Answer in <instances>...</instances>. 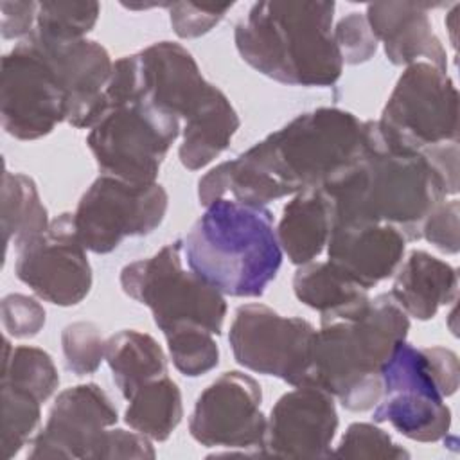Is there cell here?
<instances>
[{"instance_id": "1", "label": "cell", "mask_w": 460, "mask_h": 460, "mask_svg": "<svg viewBox=\"0 0 460 460\" xmlns=\"http://www.w3.org/2000/svg\"><path fill=\"white\" fill-rule=\"evenodd\" d=\"M363 147V120L341 108L296 115L280 129L212 167L198 181L203 207L225 198L266 207L300 190L323 187Z\"/></svg>"}, {"instance_id": "2", "label": "cell", "mask_w": 460, "mask_h": 460, "mask_svg": "<svg viewBox=\"0 0 460 460\" xmlns=\"http://www.w3.org/2000/svg\"><path fill=\"white\" fill-rule=\"evenodd\" d=\"M320 189L331 199L332 223H385L406 241H419L426 216L451 196L428 153L392 142L377 120H363L359 155Z\"/></svg>"}, {"instance_id": "3", "label": "cell", "mask_w": 460, "mask_h": 460, "mask_svg": "<svg viewBox=\"0 0 460 460\" xmlns=\"http://www.w3.org/2000/svg\"><path fill=\"white\" fill-rule=\"evenodd\" d=\"M334 2H257L237 22L239 56L262 75L291 86H332L343 61L332 36Z\"/></svg>"}, {"instance_id": "4", "label": "cell", "mask_w": 460, "mask_h": 460, "mask_svg": "<svg viewBox=\"0 0 460 460\" xmlns=\"http://www.w3.org/2000/svg\"><path fill=\"white\" fill-rule=\"evenodd\" d=\"M408 331L410 316L390 291L356 314L320 320L305 385L329 392L350 411L372 410L383 397L381 370Z\"/></svg>"}, {"instance_id": "5", "label": "cell", "mask_w": 460, "mask_h": 460, "mask_svg": "<svg viewBox=\"0 0 460 460\" xmlns=\"http://www.w3.org/2000/svg\"><path fill=\"white\" fill-rule=\"evenodd\" d=\"M181 241L189 270L230 296H262L282 264L273 214L228 198L207 205Z\"/></svg>"}, {"instance_id": "6", "label": "cell", "mask_w": 460, "mask_h": 460, "mask_svg": "<svg viewBox=\"0 0 460 460\" xmlns=\"http://www.w3.org/2000/svg\"><path fill=\"white\" fill-rule=\"evenodd\" d=\"M183 241H172L155 255L133 261L120 271L122 291L151 309L156 327L165 334L183 323H198L221 334L226 302L214 286L183 268Z\"/></svg>"}, {"instance_id": "7", "label": "cell", "mask_w": 460, "mask_h": 460, "mask_svg": "<svg viewBox=\"0 0 460 460\" xmlns=\"http://www.w3.org/2000/svg\"><path fill=\"white\" fill-rule=\"evenodd\" d=\"M180 131L178 117L140 95L110 108L90 128L86 146L101 174L155 183Z\"/></svg>"}, {"instance_id": "8", "label": "cell", "mask_w": 460, "mask_h": 460, "mask_svg": "<svg viewBox=\"0 0 460 460\" xmlns=\"http://www.w3.org/2000/svg\"><path fill=\"white\" fill-rule=\"evenodd\" d=\"M377 126L386 138L408 149L458 142V90L453 79L426 61L408 65L388 95Z\"/></svg>"}, {"instance_id": "9", "label": "cell", "mask_w": 460, "mask_h": 460, "mask_svg": "<svg viewBox=\"0 0 460 460\" xmlns=\"http://www.w3.org/2000/svg\"><path fill=\"white\" fill-rule=\"evenodd\" d=\"M167 207V190L156 181L131 183L101 174L81 196L74 210V225L86 250L110 253L126 237L147 235L156 230Z\"/></svg>"}, {"instance_id": "10", "label": "cell", "mask_w": 460, "mask_h": 460, "mask_svg": "<svg viewBox=\"0 0 460 460\" xmlns=\"http://www.w3.org/2000/svg\"><path fill=\"white\" fill-rule=\"evenodd\" d=\"M383 397L374 406V422H388L402 437L437 442L451 429V410L440 394L424 349L408 341L395 347L381 370Z\"/></svg>"}, {"instance_id": "11", "label": "cell", "mask_w": 460, "mask_h": 460, "mask_svg": "<svg viewBox=\"0 0 460 460\" xmlns=\"http://www.w3.org/2000/svg\"><path fill=\"white\" fill-rule=\"evenodd\" d=\"M314 334L305 318L282 316L264 304H244L234 314L228 341L244 368L300 386L307 383Z\"/></svg>"}, {"instance_id": "12", "label": "cell", "mask_w": 460, "mask_h": 460, "mask_svg": "<svg viewBox=\"0 0 460 460\" xmlns=\"http://www.w3.org/2000/svg\"><path fill=\"white\" fill-rule=\"evenodd\" d=\"M66 93L32 36L18 41L2 59L0 117L5 133L38 140L66 122Z\"/></svg>"}, {"instance_id": "13", "label": "cell", "mask_w": 460, "mask_h": 460, "mask_svg": "<svg viewBox=\"0 0 460 460\" xmlns=\"http://www.w3.org/2000/svg\"><path fill=\"white\" fill-rule=\"evenodd\" d=\"M14 273L34 295L54 305L70 307L86 298L93 277L74 212L56 216L41 235L16 250Z\"/></svg>"}, {"instance_id": "14", "label": "cell", "mask_w": 460, "mask_h": 460, "mask_svg": "<svg viewBox=\"0 0 460 460\" xmlns=\"http://www.w3.org/2000/svg\"><path fill=\"white\" fill-rule=\"evenodd\" d=\"M261 402L262 390L255 377L239 370L223 372L198 395L189 419L190 437L205 447L262 453L268 419Z\"/></svg>"}, {"instance_id": "15", "label": "cell", "mask_w": 460, "mask_h": 460, "mask_svg": "<svg viewBox=\"0 0 460 460\" xmlns=\"http://www.w3.org/2000/svg\"><path fill=\"white\" fill-rule=\"evenodd\" d=\"M117 420V410L99 385L84 383L70 386L56 397L49 419L34 437L27 456L32 460H101L108 429Z\"/></svg>"}, {"instance_id": "16", "label": "cell", "mask_w": 460, "mask_h": 460, "mask_svg": "<svg viewBox=\"0 0 460 460\" xmlns=\"http://www.w3.org/2000/svg\"><path fill=\"white\" fill-rule=\"evenodd\" d=\"M336 429L334 397L314 385H300L286 392L271 408L261 455L323 458L332 455Z\"/></svg>"}, {"instance_id": "17", "label": "cell", "mask_w": 460, "mask_h": 460, "mask_svg": "<svg viewBox=\"0 0 460 460\" xmlns=\"http://www.w3.org/2000/svg\"><path fill=\"white\" fill-rule=\"evenodd\" d=\"M66 93V122L77 129H90L101 117L102 95L108 86L113 59L97 41L81 40H50L36 32L31 34Z\"/></svg>"}, {"instance_id": "18", "label": "cell", "mask_w": 460, "mask_h": 460, "mask_svg": "<svg viewBox=\"0 0 460 460\" xmlns=\"http://www.w3.org/2000/svg\"><path fill=\"white\" fill-rule=\"evenodd\" d=\"M140 95L180 120L190 119L212 95L192 54L176 41H156L137 52Z\"/></svg>"}, {"instance_id": "19", "label": "cell", "mask_w": 460, "mask_h": 460, "mask_svg": "<svg viewBox=\"0 0 460 460\" xmlns=\"http://www.w3.org/2000/svg\"><path fill=\"white\" fill-rule=\"evenodd\" d=\"M406 243L392 225L334 221L325 246L327 261L368 291L397 271Z\"/></svg>"}, {"instance_id": "20", "label": "cell", "mask_w": 460, "mask_h": 460, "mask_svg": "<svg viewBox=\"0 0 460 460\" xmlns=\"http://www.w3.org/2000/svg\"><path fill=\"white\" fill-rule=\"evenodd\" d=\"M440 4L429 2H374L367 5V22L385 47L392 65H411L420 61L447 72V52L433 31L429 11Z\"/></svg>"}, {"instance_id": "21", "label": "cell", "mask_w": 460, "mask_h": 460, "mask_svg": "<svg viewBox=\"0 0 460 460\" xmlns=\"http://www.w3.org/2000/svg\"><path fill=\"white\" fill-rule=\"evenodd\" d=\"M394 275L390 295L408 316L431 320L442 305L456 300V270L424 250L410 252Z\"/></svg>"}, {"instance_id": "22", "label": "cell", "mask_w": 460, "mask_h": 460, "mask_svg": "<svg viewBox=\"0 0 460 460\" xmlns=\"http://www.w3.org/2000/svg\"><path fill=\"white\" fill-rule=\"evenodd\" d=\"M332 228V205L320 187L293 194L282 208L277 239L282 253L296 264L314 261L327 246Z\"/></svg>"}, {"instance_id": "23", "label": "cell", "mask_w": 460, "mask_h": 460, "mask_svg": "<svg viewBox=\"0 0 460 460\" xmlns=\"http://www.w3.org/2000/svg\"><path fill=\"white\" fill-rule=\"evenodd\" d=\"M239 115L230 99L216 86L208 101L183 122L180 162L189 171H199L214 162L239 129Z\"/></svg>"}, {"instance_id": "24", "label": "cell", "mask_w": 460, "mask_h": 460, "mask_svg": "<svg viewBox=\"0 0 460 460\" xmlns=\"http://www.w3.org/2000/svg\"><path fill=\"white\" fill-rule=\"evenodd\" d=\"M293 291L302 304L320 313V320L356 314L370 300L365 288L329 261H311L298 266Z\"/></svg>"}, {"instance_id": "25", "label": "cell", "mask_w": 460, "mask_h": 460, "mask_svg": "<svg viewBox=\"0 0 460 460\" xmlns=\"http://www.w3.org/2000/svg\"><path fill=\"white\" fill-rule=\"evenodd\" d=\"M104 359L117 388L126 399L144 383L167 374L164 349L151 334L137 329H124L108 336Z\"/></svg>"}, {"instance_id": "26", "label": "cell", "mask_w": 460, "mask_h": 460, "mask_svg": "<svg viewBox=\"0 0 460 460\" xmlns=\"http://www.w3.org/2000/svg\"><path fill=\"white\" fill-rule=\"evenodd\" d=\"M2 234L5 252L14 250L41 235L49 225V212L43 205L34 180L23 172L4 171L2 176Z\"/></svg>"}, {"instance_id": "27", "label": "cell", "mask_w": 460, "mask_h": 460, "mask_svg": "<svg viewBox=\"0 0 460 460\" xmlns=\"http://www.w3.org/2000/svg\"><path fill=\"white\" fill-rule=\"evenodd\" d=\"M128 401L126 424L156 442L167 440L183 417L181 392L167 374L144 383Z\"/></svg>"}, {"instance_id": "28", "label": "cell", "mask_w": 460, "mask_h": 460, "mask_svg": "<svg viewBox=\"0 0 460 460\" xmlns=\"http://www.w3.org/2000/svg\"><path fill=\"white\" fill-rule=\"evenodd\" d=\"M2 383L23 388L45 402L59 385L58 368L50 354L40 347H13L4 340Z\"/></svg>"}, {"instance_id": "29", "label": "cell", "mask_w": 460, "mask_h": 460, "mask_svg": "<svg viewBox=\"0 0 460 460\" xmlns=\"http://www.w3.org/2000/svg\"><path fill=\"white\" fill-rule=\"evenodd\" d=\"M41 417V401L31 392L2 383V456L11 460L36 431Z\"/></svg>"}, {"instance_id": "30", "label": "cell", "mask_w": 460, "mask_h": 460, "mask_svg": "<svg viewBox=\"0 0 460 460\" xmlns=\"http://www.w3.org/2000/svg\"><path fill=\"white\" fill-rule=\"evenodd\" d=\"M169 354L178 372L198 377L219 363V347L214 332L198 323H183L165 332Z\"/></svg>"}, {"instance_id": "31", "label": "cell", "mask_w": 460, "mask_h": 460, "mask_svg": "<svg viewBox=\"0 0 460 460\" xmlns=\"http://www.w3.org/2000/svg\"><path fill=\"white\" fill-rule=\"evenodd\" d=\"M97 2H38L34 32L50 40H81L97 23Z\"/></svg>"}, {"instance_id": "32", "label": "cell", "mask_w": 460, "mask_h": 460, "mask_svg": "<svg viewBox=\"0 0 460 460\" xmlns=\"http://www.w3.org/2000/svg\"><path fill=\"white\" fill-rule=\"evenodd\" d=\"M65 367L75 376L97 372L104 359L106 340L93 322H72L61 331Z\"/></svg>"}, {"instance_id": "33", "label": "cell", "mask_w": 460, "mask_h": 460, "mask_svg": "<svg viewBox=\"0 0 460 460\" xmlns=\"http://www.w3.org/2000/svg\"><path fill=\"white\" fill-rule=\"evenodd\" d=\"M334 456L341 458H388L399 460L408 458L410 453L395 444L392 437L370 424V422H354L343 433L340 444L332 451Z\"/></svg>"}, {"instance_id": "34", "label": "cell", "mask_w": 460, "mask_h": 460, "mask_svg": "<svg viewBox=\"0 0 460 460\" xmlns=\"http://www.w3.org/2000/svg\"><path fill=\"white\" fill-rule=\"evenodd\" d=\"M332 36L341 61L347 65L365 63L377 52L379 41L374 36L365 13L354 11L343 16L336 27H332Z\"/></svg>"}, {"instance_id": "35", "label": "cell", "mask_w": 460, "mask_h": 460, "mask_svg": "<svg viewBox=\"0 0 460 460\" xmlns=\"http://www.w3.org/2000/svg\"><path fill=\"white\" fill-rule=\"evenodd\" d=\"M234 4H194L174 2L169 4V20L176 36L183 40L199 38L210 32L230 11Z\"/></svg>"}, {"instance_id": "36", "label": "cell", "mask_w": 460, "mask_h": 460, "mask_svg": "<svg viewBox=\"0 0 460 460\" xmlns=\"http://www.w3.org/2000/svg\"><path fill=\"white\" fill-rule=\"evenodd\" d=\"M0 316L4 331L14 338H32L45 325L43 305L22 293H11L2 298Z\"/></svg>"}, {"instance_id": "37", "label": "cell", "mask_w": 460, "mask_h": 460, "mask_svg": "<svg viewBox=\"0 0 460 460\" xmlns=\"http://www.w3.org/2000/svg\"><path fill=\"white\" fill-rule=\"evenodd\" d=\"M460 203L458 199H442L422 221L420 239H426L444 253L460 250Z\"/></svg>"}, {"instance_id": "38", "label": "cell", "mask_w": 460, "mask_h": 460, "mask_svg": "<svg viewBox=\"0 0 460 460\" xmlns=\"http://www.w3.org/2000/svg\"><path fill=\"white\" fill-rule=\"evenodd\" d=\"M38 2H0V32L5 40H25L36 29Z\"/></svg>"}, {"instance_id": "39", "label": "cell", "mask_w": 460, "mask_h": 460, "mask_svg": "<svg viewBox=\"0 0 460 460\" xmlns=\"http://www.w3.org/2000/svg\"><path fill=\"white\" fill-rule=\"evenodd\" d=\"M156 451L151 444V438L138 431H126L120 428H110L106 442L101 453L104 458H155Z\"/></svg>"}, {"instance_id": "40", "label": "cell", "mask_w": 460, "mask_h": 460, "mask_svg": "<svg viewBox=\"0 0 460 460\" xmlns=\"http://www.w3.org/2000/svg\"><path fill=\"white\" fill-rule=\"evenodd\" d=\"M424 352L429 359L433 376L444 397H449L456 392L460 381L458 356L446 347H424Z\"/></svg>"}]
</instances>
